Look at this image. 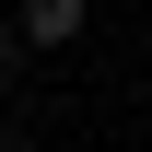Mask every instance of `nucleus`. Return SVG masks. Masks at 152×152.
Here are the masks:
<instances>
[{"mask_svg":"<svg viewBox=\"0 0 152 152\" xmlns=\"http://www.w3.org/2000/svg\"><path fill=\"white\" fill-rule=\"evenodd\" d=\"M0 58H12V23H0Z\"/></svg>","mask_w":152,"mask_h":152,"instance_id":"2","label":"nucleus"},{"mask_svg":"<svg viewBox=\"0 0 152 152\" xmlns=\"http://www.w3.org/2000/svg\"><path fill=\"white\" fill-rule=\"evenodd\" d=\"M23 35L58 47V35H82V0H23Z\"/></svg>","mask_w":152,"mask_h":152,"instance_id":"1","label":"nucleus"}]
</instances>
